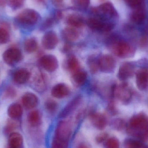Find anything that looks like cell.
I'll return each instance as SVG.
<instances>
[{"mask_svg":"<svg viewBox=\"0 0 148 148\" xmlns=\"http://www.w3.org/2000/svg\"><path fill=\"white\" fill-rule=\"evenodd\" d=\"M17 127V124L14 121L10 120L9 121L5 128V132L7 133H10L13 130H14Z\"/></svg>","mask_w":148,"mask_h":148,"instance_id":"39","label":"cell"},{"mask_svg":"<svg viewBox=\"0 0 148 148\" xmlns=\"http://www.w3.org/2000/svg\"><path fill=\"white\" fill-rule=\"evenodd\" d=\"M70 46L69 45V44H66L65 45V47H64V50L66 51H69V49H70Z\"/></svg>","mask_w":148,"mask_h":148,"instance_id":"46","label":"cell"},{"mask_svg":"<svg viewBox=\"0 0 148 148\" xmlns=\"http://www.w3.org/2000/svg\"><path fill=\"white\" fill-rule=\"evenodd\" d=\"M111 127L115 130H121L125 126L127 127L124 121L121 119H117L114 120L111 124Z\"/></svg>","mask_w":148,"mask_h":148,"instance_id":"36","label":"cell"},{"mask_svg":"<svg viewBox=\"0 0 148 148\" xmlns=\"http://www.w3.org/2000/svg\"><path fill=\"white\" fill-rule=\"evenodd\" d=\"M33 84L35 88L39 91H43L46 88L45 80L41 73L38 74L35 76Z\"/></svg>","mask_w":148,"mask_h":148,"instance_id":"30","label":"cell"},{"mask_svg":"<svg viewBox=\"0 0 148 148\" xmlns=\"http://www.w3.org/2000/svg\"><path fill=\"white\" fill-rule=\"evenodd\" d=\"M10 6L14 10L18 9L23 6L24 0H8Z\"/></svg>","mask_w":148,"mask_h":148,"instance_id":"38","label":"cell"},{"mask_svg":"<svg viewBox=\"0 0 148 148\" xmlns=\"http://www.w3.org/2000/svg\"><path fill=\"white\" fill-rule=\"evenodd\" d=\"M88 26L91 29L103 32H109L114 27V24L110 22H105L101 19L91 17L87 21Z\"/></svg>","mask_w":148,"mask_h":148,"instance_id":"7","label":"cell"},{"mask_svg":"<svg viewBox=\"0 0 148 148\" xmlns=\"http://www.w3.org/2000/svg\"><path fill=\"white\" fill-rule=\"evenodd\" d=\"M99 69L104 73H111L114 72L116 66V61L114 58L110 55H103L98 58Z\"/></svg>","mask_w":148,"mask_h":148,"instance_id":"8","label":"cell"},{"mask_svg":"<svg viewBox=\"0 0 148 148\" xmlns=\"http://www.w3.org/2000/svg\"><path fill=\"white\" fill-rule=\"evenodd\" d=\"M10 40V35L8 30V26L6 23L0 24V44L8 43Z\"/></svg>","mask_w":148,"mask_h":148,"instance_id":"26","label":"cell"},{"mask_svg":"<svg viewBox=\"0 0 148 148\" xmlns=\"http://www.w3.org/2000/svg\"><path fill=\"white\" fill-rule=\"evenodd\" d=\"M38 48V43L34 38H31L27 39L24 43V49L28 53H34Z\"/></svg>","mask_w":148,"mask_h":148,"instance_id":"28","label":"cell"},{"mask_svg":"<svg viewBox=\"0 0 148 148\" xmlns=\"http://www.w3.org/2000/svg\"><path fill=\"white\" fill-rule=\"evenodd\" d=\"M89 119L94 127L99 130H103L107 126V118L103 114L93 112L89 115Z\"/></svg>","mask_w":148,"mask_h":148,"instance_id":"13","label":"cell"},{"mask_svg":"<svg viewBox=\"0 0 148 148\" xmlns=\"http://www.w3.org/2000/svg\"><path fill=\"white\" fill-rule=\"evenodd\" d=\"M66 68L72 74L80 70V65L77 58L73 55L70 56L66 62Z\"/></svg>","mask_w":148,"mask_h":148,"instance_id":"24","label":"cell"},{"mask_svg":"<svg viewBox=\"0 0 148 148\" xmlns=\"http://www.w3.org/2000/svg\"><path fill=\"white\" fill-rule=\"evenodd\" d=\"M136 84L140 90H145L148 87V70L141 69L136 73Z\"/></svg>","mask_w":148,"mask_h":148,"instance_id":"15","label":"cell"},{"mask_svg":"<svg viewBox=\"0 0 148 148\" xmlns=\"http://www.w3.org/2000/svg\"><path fill=\"white\" fill-rule=\"evenodd\" d=\"M105 148H120V143L117 138L110 137L108 138L104 143Z\"/></svg>","mask_w":148,"mask_h":148,"instance_id":"34","label":"cell"},{"mask_svg":"<svg viewBox=\"0 0 148 148\" xmlns=\"http://www.w3.org/2000/svg\"><path fill=\"white\" fill-rule=\"evenodd\" d=\"M8 148H9L8 147Z\"/></svg>","mask_w":148,"mask_h":148,"instance_id":"48","label":"cell"},{"mask_svg":"<svg viewBox=\"0 0 148 148\" xmlns=\"http://www.w3.org/2000/svg\"><path fill=\"white\" fill-rule=\"evenodd\" d=\"M126 3L132 8H139L142 6L143 0H125Z\"/></svg>","mask_w":148,"mask_h":148,"instance_id":"37","label":"cell"},{"mask_svg":"<svg viewBox=\"0 0 148 148\" xmlns=\"http://www.w3.org/2000/svg\"><path fill=\"white\" fill-rule=\"evenodd\" d=\"M9 148H23V138L19 133H12L8 139Z\"/></svg>","mask_w":148,"mask_h":148,"instance_id":"19","label":"cell"},{"mask_svg":"<svg viewBox=\"0 0 148 148\" xmlns=\"http://www.w3.org/2000/svg\"><path fill=\"white\" fill-rule=\"evenodd\" d=\"M114 94V97L125 104H128L132 97V91L126 83H123L119 85L116 84Z\"/></svg>","mask_w":148,"mask_h":148,"instance_id":"5","label":"cell"},{"mask_svg":"<svg viewBox=\"0 0 148 148\" xmlns=\"http://www.w3.org/2000/svg\"><path fill=\"white\" fill-rule=\"evenodd\" d=\"M3 60L9 66H14L19 63L23 58L22 53L20 49L16 48H10L3 54Z\"/></svg>","mask_w":148,"mask_h":148,"instance_id":"6","label":"cell"},{"mask_svg":"<svg viewBox=\"0 0 148 148\" xmlns=\"http://www.w3.org/2000/svg\"><path fill=\"white\" fill-rule=\"evenodd\" d=\"M82 100L81 95H78L70 101L59 115V117L65 118L68 116L80 105Z\"/></svg>","mask_w":148,"mask_h":148,"instance_id":"14","label":"cell"},{"mask_svg":"<svg viewBox=\"0 0 148 148\" xmlns=\"http://www.w3.org/2000/svg\"><path fill=\"white\" fill-rule=\"evenodd\" d=\"M108 138V134L107 133H102L98 134L96 137V141L98 143L105 142Z\"/></svg>","mask_w":148,"mask_h":148,"instance_id":"41","label":"cell"},{"mask_svg":"<svg viewBox=\"0 0 148 148\" xmlns=\"http://www.w3.org/2000/svg\"><path fill=\"white\" fill-rule=\"evenodd\" d=\"M72 2L75 7L82 9H85L89 5L90 0H72Z\"/></svg>","mask_w":148,"mask_h":148,"instance_id":"35","label":"cell"},{"mask_svg":"<svg viewBox=\"0 0 148 148\" xmlns=\"http://www.w3.org/2000/svg\"><path fill=\"white\" fill-rule=\"evenodd\" d=\"M64 39L68 42L77 40L79 37V33L75 28L68 27L64 29L62 32Z\"/></svg>","mask_w":148,"mask_h":148,"instance_id":"21","label":"cell"},{"mask_svg":"<svg viewBox=\"0 0 148 148\" xmlns=\"http://www.w3.org/2000/svg\"><path fill=\"white\" fill-rule=\"evenodd\" d=\"M70 89L66 84L59 83L54 86L51 90V94L53 97L58 99L64 98L70 94Z\"/></svg>","mask_w":148,"mask_h":148,"instance_id":"17","label":"cell"},{"mask_svg":"<svg viewBox=\"0 0 148 148\" xmlns=\"http://www.w3.org/2000/svg\"><path fill=\"white\" fill-rule=\"evenodd\" d=\"M78 148H88L86 145H84V144H81L80 146L78 147Z\"/></svg>","mask_w":148,"mask_h":148,"instance_id":"47","label":"cell"},{"mask_svg":"<svg viewBox=\"0 0 148 148\" xmlns=\"http://www.w3.org/2000/svg\"><path fill=\"white\" fill-rule=\"evenodd\" d=\"M16 96V90L12 87L7 88L3 91V99L5 100H10L14 99Z\"/></svg>","mask_w":148,"mask_h":148,"instance_id":"32","label":"cell"},{"mask_svg":"<svg viewBox=\"0 0 148 148\" xmlns=\"http://www.w3.org/2000/svg\"><path fill=\"white\" fill-rule=\"evenodd\" d=\"M54 23V21L52 18H49L47 20H46L44 23V26L45 27L47 28L48 27H50L53 25V23Z\"/></svg>","mask_w":148,"mask_h":148,"instance_id":"43","label":"cell"},{"mask_svg":"<svg viewBox=\"0 0 148 148\" xmlns=\"http://www.w3.org/2000/svg\"><path fill=\"white\" fill-rule=\"evenodd\" d=\"M31 77L30 72L26 69H17L13 75V80L18 84H23L28 82Z\"/></svg>","mask_w":148,"mask_h":148,"instance_id":"18","label":"cell"},{"mask_svg":"<svg viewBox=\"0 0 148 148\" xmlns=\"http://www.w3.org/2000/svg\"><path fill=\"white\" fill-rule=\"evenodd\" d=\"M67 23L71 27L79 28L84 25V21L82 16L76 14L69 15L66 20Z\"/></svg>","mask_w":148,"mask_h":148,"instance_id":"23","label":"cell"},{"mask_svg":"<svg viewBox=\"0 0 148 148\" xmlns=\"http://www.w3.org/2000/svg\"><path fill=\"white\" fill-rule=\"evenodd\" d=\"M39 15L36 11L31 9H26L19 13L16 17L19 23L23 25H34L39 19Z\"/></svg>","mask_w":148,"mask_h":148,"instance_id":"4","label":"cell"},{"mask_svg":"<svg viewBox=\"0 0 148 148\" xmlns=\"http://www.w3.org/2000/svg\"><path fill=\"white\" fill-rule=\"evenodd\" d=\"M7 3V0H0V7H5Z\"/></svg>","mask_w":148,"mask_h":148,"instance_id":"45","label":"cell"},{"mask_svg":"<svg viewBox=\"0 0 148 148\" xmlns=\"http://www.w3.org/2000/svg\"><path fill=\"white\" fill-rule=\"evenodd\" d=\"M88 63L89 68L92 73H97L99 69L98 59H97L94 56H91L88 60Z\"/></svg>","mask_w":148,"mask_h":148,"instance_id":"31","label":"cell"},{"mask_svg":"<svg viewBox=\"0 0 148 148\" xmlns=\"http://www.w3.org/2000/svg\"><path fill=\"white\" fill-rule=\"evenodd\" d=\"M62 17V14L61 11H58L56 14L55 18L57 20H60Z\"/></svg>","mask_w":148,"mask_h":148,"instance_id":"44","label":"cell"},{"mask_svg":"<svg viewBox=\"0 0 148 148\" xmlns=\"http://www.w3.org/2000/svg\"><path fill=\"white\" fill-rule=\"evenodd\" d=\"M135 70V66L131 62L122 63L119 68L117 77L121 81L127 80L133 76Z\"/></svg>","mask_w":148,"mask_h":148,"instance_id":"10","label":"cell"},{"mask_svg":"<svg viewBox=\"0 0 148 148\" xmlns=\"http://www.w3.org/2000/svg\"><path fill=\"white\" fill-rule=\"evenodd\" d=\"M87 73L82 70H79L73 74L72 80L74 84L78 87L82 86L87 81Z\"/></svg>","mask_w":148,"mask_h":148,"instance_id":"22","label":"cell"},{"mask_svg":"<svg viewBox=\"0 0 148 148\" xmlns=\"http://www.w3.org/2000/svg\"><path fill=\"white\" fill-rule=\"evenodd\" d=\"M124 148H148L141 141L134 139H126L124 142Z\"/></svg>","mask_w":148,"mask_h":148,"instance_id":"29","label":"cell"},{"mask_svg":"<svg viewBox=\"0 0 148 148\" xmlns=\"http://www.w3.org/2000/svg\"><path fill=\"white\" fill-rule=\"evenodd\" d=\"M45 106L47 111L50 114L55 113L58 107V103L52 99L48 100L45 103Z\"/></svg>","mask_w":148,"mask_h":148,"instance_id":"33","label":"cell"},{"mask_svg":"<svg viewBox=\"0 0 148 148\" xmlns=\"http://www.w3.org/2000/svg\"><path fill=\"white\" fill-rule=\"evenodd\" d=\"M145 18L146 13L142 7L136 9L131 14V20L136 24L142 23L144 21Z\"/></svg>","mask_w":148,"mask_h":148,"instance_id":"25","label":"cell"},{"mask_svg":"<svg viewBox=\"0 0 148 148\" xmlns=\"http://www.w3.org/2000/svg\"><path fill=\"white\" fill-rule=\"evenodd\" d=\"M107 44L112 52L120 58H130L134 56L135 53V49L132 45L115 36L110 37Z\"/></svg>","mask_w":148,"mask_h":148,"instance_id":"3","label":"cell"},{"mask_svg":"<svg viewBox=\"0 0 148 148\" xmlns=\"http://www.w3.org/2000/svg\"><path fill=\"white\" fill-rule=\"evenodd\" d=\"M108 110L112 115H115L117 114V110L116 107L114 99H111L109 103L108 107Z\"/></svg>","mask_w":148,"mask_h":148,"instance_id":"40","label":"cell"},{"mask_svg":"<svg viewBox=\"0 0 148 148\" xmlns=\"http://www.w3.org/2000/svg\"><path fill=\"white\" fill-rule=\"evenodd\" d=\"M22 102L24 108L27 110L32 109L38 105V98L34 93L27 92L23 96Z\"/></svg>","mask_w":148,"mask_h":148,"instance_id":"16","label":"cell"},{"mask_svg":"<svg viewBox=\"0 0 148 148\" xmlns=\"http://www.w3.org/2000/svg\"><path fill=\"white\" fill-rule=\"evenodd\" d=\"M59 39L57 34L53 31H49L42 37V43L43 47L47 50H52L57 46Z\"/></svg>","mask_w":148,"mask_h":148,"instance_id":"11","label":"cell"},{"mask_svg":"<svg viewBox=\"0 0 148 148\" xmlns=\"http://www.w3.org/2000/svg\"><path fill=\"white\" fill-rule=\"evenodd\" d=\"M27 120L29 123L33 127L38 126L41 121L40 114L39 111L34 110L29 112L28 115Z\"/></svg>","mask_w":148,"mask_h":148,"instance_id":"27","label":"cell"},{"mask_svg":"<svg viewBox=\"0 0 148 148\" xmlns=\"http://www.w3.org/2000/svg\"><path fill=\"white\" fill-rule=\"evenodd\" d=\"M55 6L58 8H62L64 6V0H52Z\"/></svg>","mask_w":148,"mask_h":148,"instance_id":"42","label":"cell"},{"mask_svg":"<svg viewBox=\"0 0 148 148\" xmlns=\"http://www.w3.org/2000/svg\"><path fill=\"white\" fill-rule=\"evenodd\" d=\"M95 14L101 16L113 17L116 14V12L112 3H104L93 10Z\"/></svg>","mask_w":148,"mask_h":148,"instance_id":"12","label":"cell"},{"mask_svg":"<svg viewBox=\"0 0 148 148\" xmlns=\"http://www.w3.org/2000/svg\"><path fill=\"white\" fill-rule=\"evenodd\" d=\"M39 62L40 66L48 72H54L58 68V60L52 55L43 56L41 57Z\"/></svg>","mask_w":148,"mask_h":148,"instance_id":"9","label":"cell"},{"mask_svg":"<svg viewBox=\"0 0 148 148\" xmlns=\"http://www.w3.org/2000/svg\"><path fill=\"white\" fill-rule=\"evenodd\" d=\"M71 134L70 123L66 121H60L56 128L51 148H68Z\"/></svg>","mask_w":148,"mask_h":148,"instance_id":"2","label":"cell"},{"mask_svg":"<svg viewBox=\"0 0 148 148\" xmlns=\"http://www.w3.org/2000/svg\"><path fill=\"white\" fill-rule=\"evenodd\" d=\"M128 134L141 141H148V117L144 113L136 114L131 117L127 126Z\"/></svg>","mask_w":148,"mask_h":148,"instance_id":"1","label":"cell"},{"mask_svg":"<svg viewBox=\"0 0 148 148\" xmlns=\"http://www.w3.org/2000/svg\"><path fill=\"white\" fill-rule=\"evenodd\" d=\"M23 112L22 107L19 103H12L10 105L8 108V115L13 120L19 119L22 115Z\"/></svg>","mask_w":148,"mask_h":148,"instance_id":"20","label":"cell"}]
</instances>
